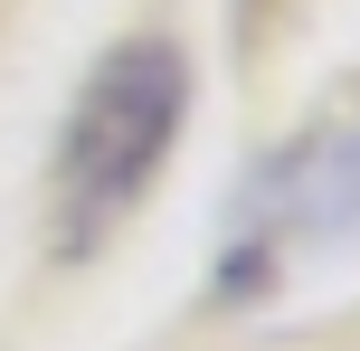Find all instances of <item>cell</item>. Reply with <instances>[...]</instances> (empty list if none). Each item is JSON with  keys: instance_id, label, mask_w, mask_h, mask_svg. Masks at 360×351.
I'll return each mask as SVG.
<instances>
[{"instance_id": "cell-3", "label": "cell", "mask_w": 360, "mask_h": 351, "mask_svg": "<svg viewBox=\"0 0 360 351\" xmlns=\"http://www.w3.org/2000/svg\"><path fill=\"white\" fill-rule=\"evenodd\" d=\"M228 10H237V29H247V38H266V29H275V19H285V10H294V0H228Z\"/></svg>"}, {"instance_id": "cell-1", "label": "cell", "mask_w": 360, "mask_h": 351, "mask_svg": "<svg viewBox=\"0 0 360 351\" xmlns=\"http://www.w3.org/2000/svg\"><path fill=\"white\" fill-rule=\"evenodd\" d=\"M180 114H190V67L171 38H114L95 76L76 86L67 124L48 152V247L57 257H95L114 228L133 219L152 181H162Z\"/></svg>"}, {"instance_id": "cell-2", "label": "cell", "mask_w": 360, "mask_h": 351, "mask_svg": "<svg viewBox=\"0 0 360 351\" xmlns=\"http://www.w3.org/2000/svg\"><path fill=\"white\" fill-rule=\"evenodd\" d=\"M351 228H360V95H332L313 133L256 162L247 200H237V247H218V295H256L285 257L332 247Z\"/></svg>"}]
</instances>
